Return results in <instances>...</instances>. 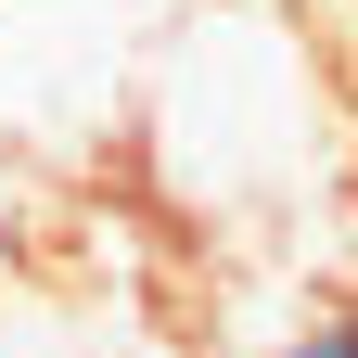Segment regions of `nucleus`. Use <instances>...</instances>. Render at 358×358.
Here are the masks:
<instances>
[{
  "mask_svg": "<svg viewBox=\"0 0 358 358\" xmlns=\"http://www.w3.org/2000/svg\"><path fill=\"white\" fill-rule=\"evenodd\" d=\"M141 141H154L166 205H192L205 231L294 217L345 166L333 77H320V52H307V26L268 13V0H205V13L166 38Z\"/></svg>",
  "mask_w": 358,
  "mask_h": 358,
  "instance_id": "1",
  "label": "nucleus"
},
{
  "mask_svg": "<svg viewBox=\"0 0 358 358\" xmlns=\"http://www.w3.org/2000/svg\"><path fill=\"white\" fill-rule=\"evenodd\" d=\"M268 358H358L345 320H307V333H268Z\"/></svg>",
  "mask_w": 358,
  "mask_h": 358,
  "instance_id": "2",
  "label": "nucleus"
}]
</instances>
